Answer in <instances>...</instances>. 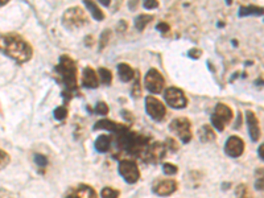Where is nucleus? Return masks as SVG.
<instances>
[{"label":"nucleus","mask_w":264,"mask_h":198,"mask_svg":"<svg viewBox=\"0 0 264 198\" xmlns=\"http://www.w3.org/2000/svg\"><path fill=\"white\" fill-rule=\"evenodd\" d=\"M0 50L20 64L30 61L33 54L32 46L18 34H2Z\"/></svg>","instance_id":"obj_1"},{"label":"nucleus","mask_w":264,"mask_h":198,"mask_svg":"<svg viewBox=\"0 0 264 198\" xmlns=\"http://www.w3.org/2000/svg\"><path fill=\"white\" fill-rule=\"evenodd\" d=\"M61 82L68 92H74L77 88V66L69 56H61L60 64L56 68Z\"/></svg>","instance_id":"obj_2"},{"label":"nucleus","mask_w":264,"mask_h":198,"mask_svg":"<svg viewBox=\"0 0 264 198\" xmlns=\"http://www.w3.org/2000/svg\"><path fill=\"white\" fill-rule=\"evenodd\" d=\"M62 22L66 28L76 30V28H81V26H84L88 22V16H86L84 10H81L80 7L69 8L64 14Z\"/></svg>","instance_id":"obj_3"},{"label":"nucleus","mask_w":264,"mask_h":198,"mask_svg":"<svg viewBox=\"0 0 264 198\" xmlns=\"http://www.w3.org/2000/svg\"><path fill=\"white\" fill-rule=\"evenodd\" d=\"M231 119H232V111H231L230 107L224 104V103L216 104L214 114L212 115V123L216 128V131H224V127L231 122Z\"/></svg>","instance_id":"obj_4"},{"label":"nucleus","mask_w":264,"mask_h":198,"mask_svg":"<svg viewBox=\"0 0 264 198\" xmlns=\"http://www.w3.org/2000/svg\"><path fill=\"white\" fill-rule=\"evenodd\" d=\"M170 131L174 132L184 143H189L192 140V131H190V122L186 118H177L169 124Z\"/></svg>","instance_id":"obj_5"},{"label":"nucleus","mask_w":264,"mask_h":198,"mask_svg":"<svg viewBox=\"0 0 264 198\" xmlns=\"http://www.w3.org/2000/svg\"><path fill=\"white\" fill-rule=\"evenodd\" d=\"M144 86L148 92H154V94H158L162 92V88L165 86V81L160 72L156 69H150L144 78Z\"/></svg>","instance_id":"obj_6"},{"label":"nucleus","mask_w":264,"mask_h":198,"mask_svg":"<svg viewBox=\"0 0 264 198\" xmlns=\"http://www.w3.org/2000/svg\"><path fill=\"white\" fill-rule=\"evenodd\" d=\"M146 110L152 119L158 122L162 120L166 115V107L164 106V103L160 99L150 96L146 98Z\"/></svg>","instance_id":"obj_7"},{"label":"nucleus","mask_w":264,"mask_h":198,"mask_svg":"<svg viewBox=\"0 0 264 198\" xmlns=\"http://www.w3.org/2000/svg\"><path fill=\"white\" fill-rule=\"evenodd\" d=\"M119 173L124 178L126 182L128 184H135L140 177L138 165L131 160H123V162H119Z\"/></svg>","instance_id":"obj_8"},{"label":"nucleus","mask_w":264,"mask_h":198,"mask_svg":"<svg viewBox=\"0 0 264 198\" xmlns=\"http://www.w3.org/2000/svg\"><path fill=\"white\" fill-rule=\"evenodd\" d=\"M164 96L166 103H168L170 107H173V108H184V107H186L188 99L180 88H166V90H165Z\"/></svg>","instance_id":"obj_9"},{"label":"nucleus","mask_w":264,"mask_h":198,"mask_svg":"<svg viewBox=\"0 0 264 198\" xmlns=\"http://www.w3.org/2000/svg\"><path fill=\"white\" fill-rule=\"evenodd\" d=\"M165 156V146L162 143H154L152 146H148L146 152L143 154L144 160L150 162H156L162 160Z\"/></svg>","instance_id":"obj_10"},{"label":"nucleus","mask_w":264,"mask_h":198,"mask_svg":"<svg viewBox=\"0 0 264 198\" xmlns=\"http://www.w3.org/2000/svg\"><path fill=\"white\" fill-rule=\"evenodd\" d=\"M224 150L231 158H239L244 150V143L238 136H231V138H228L226 146H224Z\"/></svg>","instance_id":"obj_11"},{"label":"nucleus","mask_w":264,"mask_h":198,"mask_svg":"<svg viewBox=\"0 0 264 198\" xmlns=\"http://www.w3.org/2000/svg\"><path fill=\"white\" fill-rule=\"evenodd\" d=\"M65 198H96V193L92 188L82 184V185L70 189Z\"/></svg>","instance_id":"obj_12"},{"label":"nucleus","mask_w":264,"mask_h":198,"mask_svg":"<svg viewBox=\"0 0 264 198\" xmlns=\"http://www.w3.org/2000/svg\"><path fill=\"white\" fill-rule=\"evenodd\" d=\"M177 190V182L173 180H164L158 181L156 185L154 186V192L158 196H170L172 193Z\"/></svg>","instance_id":"obj_13"},{"label":"nucleus","mask_w":264,"mask_h":198,"mask_svg":"<svg viewBox=\"0 0 264 198\" xmlns=\"http://www.w3.org/2000/svg\"><path fill=\"white\" fill-rule=\"evenodd\" d=\"M247 126H248L250 136L252 142H258L260 138V127H259V122H258L256 115L252 111H247Z\"/></svg>","instance_id":"obj_14"},{"label":"nucleus","mask_w":264,"mask_h":198,"mask_svg":"<svg viewBox=\"0 0 264 198\" xmlns=\"http://www.w3.org/2000/svg\"><path fill=\"white\" fill-rule=\"evenodd\" d=\"M82 84L84 88H96L99 86V78L96 76V70L92 68H84L82 72Z\"/></svg>","instance_id":"obj_15"},{"label":"nucleus","mask_w":264,"mask_h":198,"mask_svg":"<svg viewBox=\"0 0 264 198\" xmlns=\"http://www.w3.org/2000/svg\"><path fill=\"white\" fill-rule=\"evenodd\" d=\"M118 73H119V77L123 82H130L134 80V70L130 65L127 64H119L118 65Z\"/></svg>","instance_id":"obj_16"},{"label":"nucleus","mask_w":264,"mask_h":198,"mask_svg":"<svg viewBox=\"0 0 264 198\" xmlns=\"http://www.w3.org/2000/svg\"><path fill=\"white\" fill-rule=\"evenodd\" d=\"M84 6H86V8L90 11V15H92V18H96V20L100 22V20L104 18V14L100 11V8H99L94 2H92V0H84Z\"/></svg>","instance_id":"obj_17"},{"label":"nucleus","mask_w":264,"mask_h":198,"mask_svg":"<svg viewBox=\"0 0 264 198\" xmlns=\"http://www.w3.org/2000/svg\"><path fill=\"white\" fill-rule=\"evenodd\" d=\"M110 147H111L110 136L100 135L98 139H96V150H99V152H102V154L108 152V150H110Z\"/></svg>","instance_id":"obj_18"},{"label":"nucleus","mask_w":264,"mask_h":198,"mask_svg":"<svg viewBox=\"0 0 264 198\" xmlns=\"http://www.w3.org/2000/svg\"><path fill=\"white\" fill-rule=\"evenodd\" d=\"M200 139L202 140V142H213L214 139H216V134H214V131L212 130V127H209V126H204L201 128V131H200Z\"/></svg>","instance_id":"obj_19"},{"label":"nucleus","mask_w":264,"mask_h":198,"mask_svg":"<svg viewBox=\"0 0 264 198\" xmlns=\"http://www.w3.org/2000/svg\"><path fill=\"white\" fill-rule=\"evenodd\" d=\"M152 20H154L152 15H140L135 18V26L139 30H143L148 26V22H150Z\"/></svg>","instance_id":"obj_20"},{"label":"nucleus","mask_w":264,"mask_h":198,"mask_svg":"<svg viewBox=\"0 0 264 198\" xmlns=\"http://www.w3.org/2000/svg\"><path fill=\"white\" fill-rule=\"evenodd\" d=\"M98 73V78L100 80V82H102L103 84H106V86L111 84V82H112V74H111L110 70L106 69V68H99Z\"/></svg>","instance_id":"obj_21"},{"label":"nucleus","mask_w":264,"mask_h":198,"mask_svg":"<svg viewBox=\"0 0 264 198\" xmlns=\"http://www.w3.org/2000/svg\"><path fill=\"white\" fill-rule=\"evenodd\" d=\"M263 14V8L255 7V6H250V7H240L239 10V15L247 16V15H262Z\"/></svg>","instance_id":"obj_22"},{"label":"nucleus","mask_w":264,"mask_h":198,"mask_svg":"<svg viewBox=\"0 0 264 198\" xmlns=\"http://www.w3.org/2000/svg\"><path fill=\"white\" fill-rule=\"evenodd\" d=\"M236 198H252L251 193H250L248 188L244 185V184H240L238 188H236Z\"/></svg>","instance_id":"obj_23"},{"label":"nucleus","mask_w":264,"mask_h":198,"mask_svg":"<svg viewBox=\"0 0 264 198\" xmlns=\"http://www.w3.org/2000/svg\"><path fill=\"white\" fill-rule=\"evenodd\" d=\"M100 196H102V198H118L119 197V192L112 189V188H104Z\"/></svg>","instance_id":"obj_24"},{"label":"nucleus","mask_w":264,"mask_h":198,"mask_svg":"<svg viewBox=\"0 0 264 198\" xmlns=\"http://www.w3.org/2000/svg\"><path fill=\"white\" fill-rule=\"evenodd\" d=\"M162 169H164L165 174H176L178 172V168H177L176 165L170 164V162H165Z\"/></svg>","instance_id":"obj_25"},{"label":"nucleus","mask_w":264,"mask_h":198,"mask_svg":"<svg viewBox=\"0 0 264 198\" xmlns=\"http://www.w3.org/2000/svg\"><path fill=\"white\" fill-rule=\"evenodd\" d=\"M54 116L58 120H64L68 116V110H66L65 107H57L54 110Z\"/></svg>","instance_id":"obj_26"},{"label":"nucleus","mask_w":264,"mask_h":198,"mask_svg":"<svg viewBox=\"0 0 264 198\" xmlns=\"http://www.w3.org/2000/svg\"><path fill=\"white\" fill-rule=\"evenodd\" d=\"M10 162V154L7 152H4V150H0V170L3 168H6Z\"/></svg>","instance_id":"obj_27"},{"label":"nucleus","mask_w":264,"mask_h":198,"mask_svg":"<svg viewBox=\"0 0 264 198\" xmlns=\"http://www.w3.org/2000/svg\"><path fill=\"white\" fill-rule=\"evenodd\" d=\"M110 37H111V32L110 30H104V32L102 33V36H100V50H102L103 48H104V46H106L107 45V42H108V40H110Z\"/></svg>","instance_id":"obj_28"},{"label":"nucleus","mask_w":264,"mask_h":198,"mask_svg":"<svg viewBox=\"0 0 264 198\" xmlns=\"http://www.w3.org/2000/svg\"><path fill=\"white\" fill-rule=\"evenodd\" d=\"M96 112L99 115H106L108 112V106L104 102H99L96 107Z\"/></svg>","instance_id":"obj_29"},{"label":"nucleus","mask_w":264,"mask_h":198,"mask_svg":"<svg viewBox=\"0 0 264 198\" xmlns=\"http://www.w3.org/2000/svg\"><path fill=\"white\" fill-rule=\"evenodd\" d=\"M132 96H136V98H139V96H142V86H140L139 78H136L135 84H134V88H132Z\"/></svg>","instance_id":"obj_30"},{"label":"nucleus","mask_w":264,"mask_h":198,"mask_svg":"<svg viewBox=\"0 0 264 198\" xmlns=\"http://www.w3.org/2000/svg\"><path fill=\"white\" fill-rule=\"evenodd\" d=\"M143 6L144 8H147V10H154V8L158 7V0H144Z\"/></svg>","instance_id":"obj_31"},{"label":"nucleus","mask_w":264,"mask_h":198,"mask_svg":"<svg viewBox=\"0 0 264 198\" xmlns=\"http://www.w3.org/2000/svg\"><path fill=\"white\" fill-rule=\"evenodd\" d=\"M34 160H36L37 165H40V166H45V165L48 164V158H45L44 154H36V156H34Z\"/></svg>","instance_id":"obj_32"},{"label":"nucleus","mask_w":264,"mask_h":198,"mask_svg":"<svg viewBox=\"0 0 264 198\" xmlns=\"http://www.w3.org/2000/svg\"><path fill=\"white\" fill-rule=\"evenodd\" d=\"M202 54V52L200 50V49H192L190 52H189V57H192V58H200Z\"/></svg>","instance_id":"obj_33"},{"label":"nucleus","mask_w":264,"mask_h":198,"mask_svg":"<svg viewBox=\"0 0 264 198\" xmlns=\"http://www.w3.org/2000/svg\"><path fill=\"white\" fill-rule=\"evenodd\" d=\"M166 146L169 147V150H178V146H177L176 143H174V140L173 139H166Z\"/></svg>","instance_id":"obj_34"},{"label":"nucleus","mask_w":264,"mask_h":198,"mask_svg":"<svg viewBox=\"0 0 264 198\" xmlns=\"http://www.w3.org/2000/svg\"><path fill=\"white\" fill-rule=\"evenodd\" d=\"M158 30L162 33H166L169 30V26L166 24V22H160V24L158 26Z\"/></svg>","instance_id":"obj_35"},{"label":"nucleus","mask_w":264,"mask_h":198,"mask_svg":"<svg viewBox=\"0 0 264 198\" xmlns=\"http://www.w3.org/2000/svg\"><path fill=\"white\" fill-rule=\"evenodd\" d=\"M127 30V22H119V26H118V32H123V30Z\"/></svg>","instance_id":"obj_36"},{"label":"nucleus","mask_w":264,"mask_h":198,"mask_svg":"<svg viewBox=\"0 0 264 198\" xmlns=\"http://www.w3.org/2000/svg\"><path fill=\"white\" fill-rule=\"evenodd\" d=\"M99 2H100V4H103V6H110V2L111 0H99Z\"/></svg>","instance_id":"obj_37"},{"label":"nucleus","mask_w":264,"mask_h":198,"mask_svg":"<svg viewBox=\"0 0 264 198\" xmlns=\"http://www.w3.org/2000/svg\"><path fill=\"white\" fill-rule=\"evenodd\" d=\"M259 154H260V158L263 160V146H260V150H259Z\"/></svg>","instance_id":"obj_38"},{"label":"nucleus","mask_w":264,"mask_h":198,"mask_svg":"<svg viewBox=\"0 0 264 198\" xmlns=\"http://www.w3.org/2000/svg\"><path fill=\"white\" fill-rule=\"evenodd\" d=\"M10 0H0V6H4V4H7Z\"/></svg>","instance_id":"obj_39"}]
</instances>
